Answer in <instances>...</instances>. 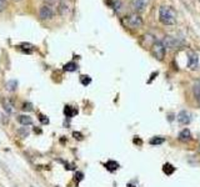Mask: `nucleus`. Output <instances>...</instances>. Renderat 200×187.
Wrapping results in <instances>:
<instances>
[{
	"instance_id": "1",
	"label": "nucleus",
	"mask_w": 200,
	"mask_h": 187,
	"mask_svg": "<svg viewBox=\"0 0 200 187\" xmlns=\"http://www.w3.org/2000/svg\"><path fill=\"white\" fill-rule=\"evenodd\" d=\"M159 20L164 25H175L176 24V13L171 6H161L159 9Z\"/></svg>"
},
{
	"instance_id": "2",
	"label": "nucleus",
	"mask_w": 200,
	"mask_h": 187,
	"mask_svg": "<svg viewBox=\"0 0 200 187\" xmlns=\"http://www.w3.org/2000/svg\"><path fill=\"white\" fill-rule=\"evenodd\" d=\"M124 23H125L126 26L130 28V29H139V28H141L143 24H144L141 16H140L139 14H136V13L130 14V15L126 16L125 20H124Z\"/></svg>"
},
{
	"instance_id": "3",
	"label": "nucleus",
	"mask_w": 200,
	"mask_h": 187,
	"mask_svg": "<svg viewBox=\"0 0 200 187\" xmlns=\"http://www.w3.org/2000/svg\"><path fill=\"white\" fill-rule=\"evenodd\" d=\"M165 51H166V49L164 48V45H163L161 41H156V43L151 46V54H153V56H154L155 59H158V60H163V59H164Z\"/></svg>"
},
{
	"instance_id": "4",
	"label": "nucleus",
	"mask_w": 200,
	"mask_h": 187,
	"mask_svg": "<svg viewBox=\"0 0 200 187\" xmlns=\"http://www.w3.org/2000/svg\"><path fill=\"white\" fill-rule=\"evenodd\" d=\"M161 43H163L165 49H178V48L181 46V41L180 40L176 39V38H173V36H169V35L164 36Z\"/></svg>"
},
{
	"instance_id": "5",
	"label": "nucleus",
	"mask_w": 200,
	"mask_h": 187,
	"mask_svg": "<svg viewBox=\"0 0 200 187\" xmlns=\"http://www.w3.org/2000/svg\"><path fill=\"white\" fill-rule=\"evenodd\" d=\"M54 16V11L49 5H41L39 8V18L41 20H50Z\"/></svg>"
},
{
	"instance_id": "6",
	"label": "nucleus",
	"mask_w": 200,
	"mask_h": 187,
	"mask_svg": "<svg viewBox=\"0 0 200 187\" xmlns=\"http://www.w3.org/2000/svg\"><path fill=\"white\" fill-rule=\"evenodd\" d=\"M148 4H149V0H133V3H131L133 9L136 13L144 11L146 9V6H148Z\"/></svg>"
},
{
	"instance_id": "7",
	"label": "nucleus",
	"mask_w": 200,
	"mask_h": 187,
	"mask_svg": "<svg viewBox=\"0 0 200 187\" xmlns=\"http://www.w3.org/2000/svg\"><path fill=\"white\" fill-rule=\"evenodd\" d=\"M178 121L179 123H181V125H188L189 122L192 121V115H190V112L186 111V110H183L178 113Z\"/></svg>"
},
{
	"instance_id": "8",
	"label": "nucleus",
	"mask_w": 200,
	"mask_h": 187,
	"mask_svg": "<svg viewBox=\"0 0 200 187\" xmlns=\"http://www.w3.org/2000/svg\"><path fill=\"white\" fill-rule=\"evenodd\" d=\"M155 43H156V39H155L154 35H151V34H145V35H143L141 44H143L144 48H150V49H151V46H153Z\"/></svg>"
},
{
	"instance_id": "9",
	"label": "nucleus",
	"mask_w": 200,
	"mask_h": 187,
	"mask_svg": "<svg viewBox=\"0 0 200 187\" xmlns=\"http://www.w3.org/2000/svg\"><path fill=\"white\" fill-rule=\"evenodd\" d=\"M188 66L190 67L192 70H196L199 67V59H198V55L194 54V53H190L189 54V57H188Z\"/></svg>"
},
{
	"instance_id": "10",
	"label": "nucleus",
	"mask_w": 200,
	"mask_h": 187,
	"mask_svg": "<svg viewBox=\"0 0 200 187\" xmlns=\"http://www.w3.org/2000/svg\"><path fill=\"white\" fill-rule=\"evenodd\" d=\"M178 139L180 140L181 142H189V141L192 140V132H190V130H189V129L181 130L180 132H179Z\"/></svg>"
},
{
	"instance_id": "11",
	"label": "nucleus",
	"mask_w": 200,
	"mask_h": 187,
	"mask_svg": "<svg viewBox=\"0 0 200 187\" xmlns=\"http://www.w3.org/2000/svg\"><path fill=\"white\" fill-rule=\"evenodd\" d=\"M58 9H59V13H60L61 15H66V14L70 11V6H69V4H68V3H65V2L60 3Z\"/></svg>"
},
{
	"instance_id": "12",
	"label": "nucleus",
	"mask_w": 200,
	"mask_h": 187,
	"mask_svg": "<svg viewBox=\"0 0 200 187\" xmlns=\"http://www.w3.org/2000/svg\"><path fill=\"white\" fill-rule=\"evenodd\" d=\"M18 121L22 123V125H31V123H33V120H31V117L28 116V115H20V116H18Z\"/></svg>"
},
{
	"instance_id": "13",
	"label": "nucleus",
	"mask_w": 200,
	"mask_h": 187,
	"mask_svg": "<svg viewBox=\"0 0 200 187\" xmlns=\"http://www.w3.org/2000/svg\"><path fill=\"white\" fill-rule=\"evenodd\" d=\"M18 87V81L16 80H9L6 82V90L8 91H14Z\"/></svg>"
},
{
	"instance_id": "14",
	"label": "nucleus",
	"mask_w": 200,
	"mask_h": 187,
	"mask_svg": "<svg viewBox=\"0 0 200 187\" xmlns=\"http://www.w3.org/2000/svg\"><path fill=\"white\" fill-rule=\"evenodd\" d=\"M76 113V110H73V107L71 106H65V109H64V115L68 117V119H70V117H73Z\"/></svg>"
},
{
	"instance_id": "15",
	"label": "nucleus",
	"mask_w": 200,
	"mask_h": 187,
	"mask_svg": "<svg viewBox=\"0 0 200 187\" xmlns=\"http://www.w3.org/2000/svg\"><path fill=\"white\" fill-rule=\"evenodd\" d=\"M163 171H164V173H166V175H173L174 171H175V167H174L173 165H170V163H165L164 167H163Z\"/></svg>"
},
{
	"instance_id": "16",
	"label": "nucleus",
	"mask_w": 200,
	"mask_h": 187,
	"mask_svg": "<svg viewBox=\"0 0 200 187\" xmlns=\"http://www.w3.org/2000/svg\"><path fill=\"white\" fill-rule=\"evenodd\" d=\"M105 167H107L108 170H110V171H115V170H118L119 163L115 162V161H108L107 163H105Z\"/></svg>"
},
{
	"instance_id": "17",
	"label": "nucleus",
	"mask_w": 200,
	"mask_h": 187,
	"mask_svg": "<svg viewBox=\"0 0 200 187\" xmlns=\"http://www.w3.org/2000/svg\"><path fill=\"white\" fill-rule=\"evenodd\" d=\"M78 69V65L75 64V62H68V64H65L64 65V70L65 71H75Z\"/></svg>"
},
{
	"instance_id": "18",
	"label": "nucleus",
	"mask_w": 200,
	"mask_h": 187,
	"mask_svg": "<svg viewBox=\"0 0 200 187\" xmlns=\"http://www.w3.org/2000/svg\"><path fill=\"white\" fill-rule=\"evenodd\" d=\"M3 107H4V110L6 111V113H9V115H10V113H13V110H14V109H13V105H12V103H10L9 101L5 100V101L3 102Z\"/></svg>"
},
{
	"instance_id": "19",
	"label": "nucleus",
	"mask_w": 200,
	"mask_h": 187,
	"mask_svg": "<svg viewBox=\"0 0 200 187\" xmlns=\"http://www.w3.org/2000/svg\"><path fill=\"white\" fill-rule=\"evenodd\" d=\"M165 142V139L164 137H153L151 140H150V145H161V143H164Z\"/></svg>"
},
{
	"instance_id": "20",
	"label": "nucleus",
	"mask_w": 200,
	"mask_h": 187,
	"mask_svg": "<svg viewBox=\"0 0 200 187\" xmlns=\"http://www.w3.org/2000/svg\"><path fill=\"white\" fill-rule=\"evenodd\" d=\"M80 82H81L84 86H88L90 82H91V79L88 75H83V76H80Z\"/></svg>"
},
{
	"instance_id": "21",
	"label": "nucleus",
	"mask_w": 200,
	"mask_h": 187,
	"mask_svg": "<svg viewBox=\"0 0 200 187\" xmlns=\"http://www.w3.org/2000/svg\"><path fill=\"white\" fill-rule=\"evenodd\" d=\"M193 91H194V95L198 97V96H200V80H198L195 84H194V86H193Z\"/></svg>"
},
{
	"instance_id": "22",
	"label": "nucleus",
	"mask_w": 200,
	"mask_h": 187,
	"mask_svg": "<svg viewBox=\"0 0 200 187\" xmlns=\"http://www.w3.org/2000/svg\"><path fill=\"white\" fill-rule=\"evenodd\" d=\"M113 8L115 11H120V9H121V3H120V0H113Z\"/></svg>"
},
{
	"instance_id": "23",
	"label": "nucleus",
	"mask_w": 200,
	"mask_h": 187,
	"mask_svg": "<svg viewBox=\"0 0 200 187\" xmlns=\"http://www.w3.org/2000/svg\"><path fill=\"white\" fill-rule=\"evenodd\" d=\"M22 109H23V111H31V110H33V103L29 102V101H26V102L23 103Z\"/></svg>"
},
{
	"instance_id": "24",
	"label": "nucleus",
	"mask_w": 200,
	"mask_h": 187,
	"mask_svg": "<svg viewBox=\"0 0 200 187\" xmlns=\"http://www.w3.org/2000/svg\"><path fill=\"white\" fill-rule=\"evenodd\" d=\"M6 4H8V0H0V11H3L6 8Z\"/></svg>"
},
{
	"instance_id": "25",
	"label": "nucleus",
	"mask_w": 200,
	"mask_h": 187,
	"mask_svg": "<svg viewBox=\"0 0 200 187\" xmlns=\"http://www.w3.org/2000/svg\"><path fill=\"white\" fill-rule=\"evenodd\" d=\"M19 133L22 135V136H24V137H26L28 135H29V131L28 130H25V129H20L19 130Z\"/></svg>"
},
{
	"instance_id": "26",
	"label": "nucleus",
	"mask_w": 200,
	"mask_h": 187,
	"mask_svg": "<svg viewBox=\"0 0 200 187\" xmlns=\"http://www.w3.org/2000/svg\"><path fill=\"white\" fill-rule=\"evenodd\" d=\"M39 120H40V122H41V123H44V125H48V123H49V120L46 119V116H43V115H41Z\"/></svg>"
},
{
	"instance_id": "27",
	"label": "nucleus",
	"mask_w": 200,
	"mask_h": 187,
	"mask_svg": "<svg viewBox=\"0 0 200 187\" xmlns=\"http://www.w3.org/2000/svg\"><path fill=\"white\" fill-rule=\"evenodd\" d=\"M73 136H75L78 140H80L83 136H81V133H79V132H73Z\"/></svg>"
},
{
	"instance_id": "28",
	"label": "nucleus",
	"mask_w": 200,
	"mask_h": 187,
	"mask_svg": "<svg viewBox=\"0 0 200 187\" xmlns=\"http://www.w3.org/2000/svg\"><path fill=\"white\" fill-rule=\"evenodd\" d=\"M81 179H83V173L78 172V173H76V180H78V181H80Z\"/></svg>"
},
{
	"instance_id": "29",
	"label": "nucleus",
	"mask_w": 200,
	"mask_h": 187,
	"mask_svg": "<svg viewBox=\"0 0 200 187\" xmlns=\"http://www.w3.org/2000/svg\"><path fill=\"white\" fill-rule=\"evenodd\" d=\"M45 2H46L48 4L51 5V4H55V3H56V0H45Z\"/></svg>"
},
{
	"instance_id": "30",
	"label": "nucleus",
	"mask_w": 200,
	"mask_h": 187,
	"mask_svg": "<svg viewBox=\"0 0 200 187\" xmlns=\"http://www.w3.org/2000/svg\"><path fill=\"white\" fill-rule=\"evenodd\" d=\"M196 99H198V102H199V103H200V96H198V97H196Z\"/></svg>"
},
{
	"instance_id": "31",
	"label": "nucleus",
	"mask_w": 200,
	"mask_h": 187,
	"mask_svg": "<svg viewBox=\"0 0 200 187\" xmlns=\"http://www.w3.org/2000/svg\"><path fill=\"white\" fill-rule=\"evenodd\" d=\"M14 2H22V0H14Z\"/></svg>"
},
{
	"instance_id": "32",
	"label": "nucleus",
	"mask_w": 200,
	"mask_h": 187,
	"mask_svg": "<svg viewBox=\"0 0 200 187\" xmlns=\"http://www.w3.org/2000/svg\"><path fill=\"white\" fill-rule=\"evenodd\" d=\"M63 2H64V0H63Z\"/></svg>"
}]
</instances>
